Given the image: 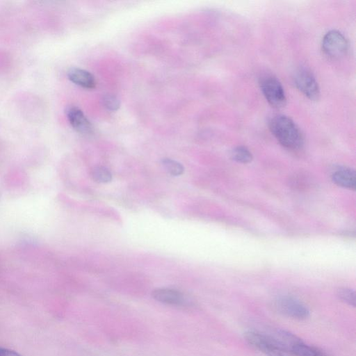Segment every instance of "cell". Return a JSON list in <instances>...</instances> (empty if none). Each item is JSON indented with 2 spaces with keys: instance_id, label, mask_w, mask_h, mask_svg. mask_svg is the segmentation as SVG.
Instances as JSON below:
<instances>
[{
  "instance_id": "277c9868",
  "label": "cell",
  "mask_w": 356,
  "mask_h": 356,
  "mask_svg": "<svg viewBox=\"0 0 356 356\" xmlns=\"http://www.w3.org/2000/svg\"><path fill=\"white\" fill-rule=\"evenodd\" d=\"M275 307L280 314L298 320L306 319L309 310L300 300L291 296H282L275 302Z\"/></svg>"
},
{
  "instance_id": "4fadbf2b",
  "label": "cell",
  "mask_w": 356,
  "mask_h": 356,
  "mask_svg": "<svg viewBox=\"0 0 356 356\" xmlns=\"http://www.w3.org/2000/svg\"><path fill=\"white\" fill-rule=\"evenodd\" d=\"M91 177L96 182L108 183L112 179L110 170L104 166H96L91 171Z\"/></svg>"
},
{
  "instance_id": "7a4b0ae2",
  "label": "cell",
  "mask_w": 356,
  "mask_h": 356,
  "mask_svg": "<svg viewBox=\"0 0 356 356\" xmlns=\"http://www.w3.org/2000/svg\"><path fill=\"white\" fill-rule=\"evenodd\" d=\"M244 337L249 344L267 356H291V354L270 334L248 331L245 333Z\"/></svg>"
},
{
  "instance_id": "6da1fadb",
  "label": "cell",
  "mask_w": 356,
  "mask_h": 356,
  "mask_svg": "<svg viewBox=\"0 0 356 356\" xmlns=\"http://www.w3.org/2000/svg\"><path fill=\"white\" fill-rule=\"evenodd\" d=\"M270 132L279 143L289 149H298L303 145V136L298 125L288 116L276 115L269 121Z\"/></svg>"
},
{
  "instance_id": "e0dca14e",
  "label": "cell",
  "mask_w": 356,
  "mask_h": 356,
  "mask_svg": "<svg viewBox=\"0 0 356 356\" xmlns=\"http://www.w3.org/2000/svg\"><path fill=\"white\" fill-rule=\"evenodd\" d=\"M0 356H22L19 353L3 347H0Z\"/></svg>"
},
{
  "instance_id": "2e32d148",
  "label": "cell",
  "mask_w": 356,
  "mask_h": 356,
  "mask_svg": "<svg viewBox=\"0 0 356 356\" xmlns=\"http://www.w3.org/2000/svg\"><path fill=\"white\" fill-rule=\"evenodd\" d=\"M339 298L348 305L355 306V293L353 290L348 288H342L338 291Z\"/></svg>"
},
{
  "instance_id": "ba28073f",
  "label": "cell",
  "mask_w": 356,
  "mask_h": 356,
  "mask_svg": "<svg viewBox=\"0 0 356 356\" xmlns=\"http://www.w3.org/2000/svg\"><path fill=\"white\" fill-rule=\"evenodd\" d=\"M68 79L83 88L92 89L96 86V80L90 72L78 68H70L67 72Z\"/></svg>"
},
{
  "instance_id": "8fae6325",
  "label": "cell",
  "mask_w": 356,
  "mask_h": 356,
  "mask_svg": "<svg viewBox=\"0 0 356 356\" xmlns=\"http://www.w3.org/2000/svg\"><path fill=\"white\" fill-rule=\"evenodd\" d=\"M289 352L296 356H330L324 351L309 345L298 338L289 347Z\"/></svg>"
},
{
  "instance_id": "9c48e42d",
  "label": "cell",
  "mask_w": 356,
  "mask_h": 356,
  "mask_svg": "<svg viewBox=\"0 0 356 356\" xmlns=\"http://www.w3.org/2000/svg\"><path fill=\"white\" fill-rule=\"evenodd\" d=\"M152 296L156 300L168 305H180L185 301L181 292L168 288L156 289L152 291Z\"/></svg>"
},
{
  "instance_id": "5bb4252c",
  "label": "cell",
  "mask_w": 356,
  "mask_h": 356,
  "mask_svg": "<svg viewBox=\"0 0 356 356\" xmlns=\"http://www.w3.org/2000/svg\"><path fill=\"white\" fill-rule=\"evenodd\" d=\"M233 160L238 163H247L252 161V154L250 151L244 146L235 147L231 154Z\"/></svg>"
},
{
  "instance_id": "5b68a950",
  "label": "cell",
  "mask_w": 356,
  "mask_h": 356,
  "mask_svg": "<svg viewBox=\"0 0 356 356\" xmlns=\"http://www.w3.org/2000/svg\"><path fill=\"white\" fill-rule=\"evenodd\" d=\"M322 49L327 56L331 58H339L346 54L348 42L340 31L331 30L323 38Z\"/></svg>"
},
{
  "instance_id": "8992f818",
  "label": "cell",
  "mask_w": 356,
  "mask_h": 356,
  "mask_svg": "<svg viewBox=\"0 0 356 356\" xmlns=\"http://www.w3.org/2000/svg\"><path fill=\"white\" fill-rule=\"evenodd\" d=\"M297 88L307 98L316 100L320 96V88L314 74L307 69L298 70L294 77Z\"/></svg>"
},
{
  "instance_id": "7c38bea8",
  "label": "cell",
  "mask_w": 356,
  "mask_h": 356,
  "mask_svg": "<svg viewBox=\"0 0 356 356\" xmlns=\"http://www.w3.org/2000/svg\"><path fill=\"white\" fill-rule=\"evenodd\" d=\"M161 165L164 170L172 176L181 175L184 171L182 164L169 158L163 159L161 160Z\"/></svg>"
},
{
  "instance_id": "3957f363",
  "label": "cell",
  "mask_w": 356,
  "mask_h": 356,
  "mask_svg": "<svg viewBox=\"0 0 356 356\" xmlns=\"http://www.w3.org/2000/svg\"><path fill=\"white\" fill-rule=\"evenodd\" d=\"M259 87L267 102L275 108L283 107L286 102L284 88L279 79L272 74L259 78Z\"/></svg>"
},
{
  "instance_id": "30bf717a",
  "label": "cell",
  "mask_w": 356,
  "mask_h": 356,
  "mask_svg": "<svg viewBox=\"0 0 356 356\" xmlns=\"http://www.w3.org/2000/svg\"><path fill=\"white\" fill-rule=\"evenodd\" d=\"M332 181L339 186L354 190L355 188V172L349 168H341L334 172Z\"/></svg>"
},
{
  "instance_id": "9a60e30c",
  "label": "cell",
  "mask_w": 356,
  "mask_h": 356,
  "mask_svg": "<svg viewBox=\"0 0 356 356\" xmlns=\"http://www.w3.org/2000/svg\"><path fill=\"white\" fill-rule=\"evenodd\" d=\"M102 102L107 110L115 111L120 106V102L117 97L113 95H105L102 99Z\"/></svg>"
},
{
  "instance_id": "52a82bcc",
  "label": "cell",
  "mask_w": 356,
  "mask_h": 356,
  "mask_svg": "<svg viewBox=\"0 0 356 356\" xmlns=\"http://www.w3.org/2000/svg\"><path fill=\"white\" fill-rule=\"evenodd\" d=\"M66 114L70 124L76 131L83 134L91 133L92 125L79 108L70 106L67 109Z\"/></svg>"
}]
</instances>
